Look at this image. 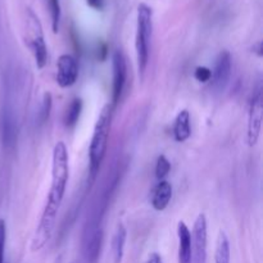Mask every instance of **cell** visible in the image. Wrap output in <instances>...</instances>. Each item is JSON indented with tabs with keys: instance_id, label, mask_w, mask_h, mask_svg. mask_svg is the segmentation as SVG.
<instances>
[{
	"instance_id": "3957f363",
	"label": "cell",
	"mask_w": 263,
	"mask_h": 263,
	"mask_svg": "<svg viewBox=\"0 0 263 263\" xmlns=\"http://www.w3.org/2000/svg\"><path fill=\"white\" fill-rule=\"evenodd\" d=\"M153 33V10L145 3H141L138 7V17H136V61H138V71L140 79H144L145 69L149 62V51H151V40Z\"/></svg>"
},
{
	"instance_id": "ffe728a7",
	"label": "cell",
	"mask_w": 263,
	"mask_h": 263,
	"mask_svg": "<svg viewBox=\"0 0 263 263\" xmlns=\"http://www.w3.org/2000/svg\"><path fill=\"white\" fill-rule=\"evenodd\" d=\"M171 171V163H170L168 159L166 158V156H159L158 159H157V164H156V176L157 179L163 180L167 175L170 174Z\"/></svg>"
},
{
	"instance_id": "7402d4cb",
	"label": "cell",
	"mask_w": 263,
	"mask_h": 263,
	"mask_svg": "<svg viewBox=\"0 0 263 263\" xmlns=\"http://www.w3.org/2000/svg\"><path fill=\"white\" fill-rule=\"evenodd\" d=\"M194 77L197 81L205 84V82L211 81V77H212V71H211L208 67H202V66L197 67V68H195V72H194Z\"/></svg>"
},
{
	"instance_id": "7a4b0ae2",
	"label": "cell",
	"mask_w": 263,
	"mask_h": 263,
	"mask_svg": "<svg viewBox=\"0 0 263 263\" xmlns=\"http://www.w3.org/2000/svg\"><path fill=\"white\" fill-rule=\"evenodd\" d=\"M113 107L112 104L104 105L98 117L94 127L91 143L89 148V161H90V177L95 180L100 171V166L103 163L105 153L108 148V139H109L110 126H112Z\"/></svg>"
},
{
	"instance_id": "277c9868",
	"label": "cell",
	"mask_w": 263,
	"mask_h": 263,
	"mask_svg": "<svg viewBox=\"0 0 263 263\" xmlns=\"http://www.w3.org/2000/svg\"><path fill=\"white\" fill-rule=\"evenodd\" d=\"M27 44L35 58L36 67L43 69L48 62V48L44 39L43 27L37 15L32 9H27Z\"/></svg>"
},
{
	"instance_id": "e0dca14e",
	"label": "cell",
	"mask_w": 263,
	"mask_h": 263,
	"mask_svg": "<svg viewBox=\"0 0 263 263\" xmlns=\"http://www.w3.org/2000/svg\"><path fill=\"white\" fill-rule=\"evenodd\" d=\"M81 110L82 100L80 98H74L71 104H69V107L67 108L66 115H64V125H66V127L72 128L77 125L80 116H81Z\"/></svg>"
},
{
	"instance_id": "44dd1931",
	"label": "cell",
	"mask_w": 263,
	"mask_h": 263,
	"mask_svg": "<svg viewBox=\"0 0 263 263\" xmlns=\"http://www.w3.org/2000/svg\"><path fill=\"white\" fill-rule=\"evenodd\" d=\"M5 243H7V225L3 218H0V263H4Z\"/></svg>"
},
{
	"instance_id": "603a6c76",
	"label": "cell",
	"mask_w": 263,
	"mask_h": 263,
	"mask_svg": "<svg viewBox=\"0 0 263 263\" xmlns=\"http://www.w3.org/2000/svg\"><path fill=\"white\" fill-rule=\"evenodd\" d=\"M87 2V5L91 8H94V9L99 10L103 8V4H104V0H86Z\"/></svg>"
},
{
	"instance_id": "30bf717a",
	"label": "cell",
	"mask_w": 263,
	"mask_h": 263,
	"mask_svg": "<svg viewBox=\"0 0 263 263\" xmlns=\"http://www.w3.org/2000/svg\"><path fill=\"white\" fill-rule=\"evenodd\" d=\"M231 76V54L228 50H222L216 58L215 68L212 71V81L213 87L217 91H222L228 86L229 80Z\"/></svg>"
},
{
	"instance_id": "ac0fdd59",
	"label": "cell",
	"mask_w": 263,
	"mask_h": 263,
	"mask_svg": "<svg viewBox=\"0 0 263 263\" xmlns=\"http://www.w3.org/2000/svg\"><path fill=\"white\" fill-rule=\"evenodd\" d=\"M49 3V10H50V18H51V30L54 33H58L59 31V23H61V15L62 9L59 0H48Z\"/></svg>"
},
{
	"instance_id": "8fae6325",
	"label": "cell",
	"mask_w": 263,
	"mask_h": 263,
	"mask_svg": "<svg viewBox=\"0 0 263 263\" xmlns=\"http://www.w3.org/2000/svg\"><path fill=\"white\" fill-rule=\"evenodd\" d=\"M179 235V263H192L193 259V240L192 233L184 221L177 225Z\"/></svg>"
},
{
	"instance_id": "cb8c5ba5",
	"label": "cell",
	"mask_w": 263,
	"mask_h": 263,
	"mask_svg": "<svg viewBox=\"0 0 263 263\" xmlns=\"http://www.w3.org/2000/svg\"><path fill=\"white\" fill-rule=\"evenodd\" d=\"M146 263H163V261H162V257L159 256L158 253H153L151 257H149L148 262Z\"/></svg>"
},
{
	"instance_id": "6da1fadb",
	"label": "cell",
	"mask_w": 263,
	"mask_h": 263,
	"mask_svg": "<svg viewBox=\"0 0 263 263\" xmlns=\"http://www.w3.org/2000/svg\"><path fill=\"white\" fill-rule=\"evenodd\" d=\"M69 176V158L68 151L64 141H58L54 145L51 157V185L49 190L46 207L59 211L64 194H66L67 182Z\"/></svg>"
},
{
	"instance_id": "8992f818",
	"label": "cell",
	"mask_w": 263,
	"mask_h": 263,
	"mask_svg": "<svg viewBox=\"0 0 263 263\" xmlns=\"http://www.w3.org/2000/svg\"><path fill=\"white\" fill-rule=\"evenodd\" d=\"M262 117H263V104H262V90L261 86L254 91L252 97L251 105H249V116H248V144L251 146H254L259 139L262 126Z\"/></svg>"
},
{
	"instance_id": "ba28073f",
	"label": "cell",
	"mask_w": 263,
	"mask_h": 263,
	"mask_svg": "<svg viewBox=\"0 0 263 263\" xmlns=\"http://www.w3.org/2000/svg\"><path fill=\"white\" fill-rule=\"evenodd\" d=\"M112 68H113V92H112V107L115 108L122 97L123 89L127 79V64L126 58L122 51L116 50L112 57Z\"/></svg>"
},
{
	"instance_id": "9a60e30c",
	"label": "cell",
	"mask_w": 263,
	"mask_h": 263,
	"mask_svg": "<svg viewBox=\"0 0 263 263\" xmlns=\"http://www.w3.org/2000/svg\"><path fill=\"white\" fill-rule=\"evenodd\" d=\"M215 263H231L230 241L223 231H220L216 243Z\"/></svg>"
},
{
	"instance_id": "9c48e42d",
	"label": "cell",
	"mask_w": 263,
	"mask_h": 263,
	"mask_svg": "<svg viewBox=\"0 0 263 263\" xmlns=\"http://www.w3.org/2000/svg\"><path fill=\"white\" fill-rule=\"evenodd\" d=\"M79 77V63L69 54H62L57 63V84L62 89L71 87L76 84Z\"/></svg>"
},
{
	"instance_id": "5bb4252c",
	"label": "cell",
	"mask_w": 263,
	"mask_h": 263,
	"mask_svg": "<svg viewBox=\"0 0 263 263\" xmlns=\"http://www.w3.org/2000/svg\"><path fill=\"white\" fill-rule=\"evenodd\" d=\"M126 238H127V231H126V228L123 226V223H118L112 238L113 263L122 262L123 253H125Z\"/></svg>"
},
{
	"instance_id": "5b68a950",
	"label": "cell",
	"mask_w": 263,
	"mask_h": 263,
	"mask_svg": "<svg viewBox=\"0 0 263 263\" xmlns=\"http://www.w3.org/2000/svg\"><path fill=\"white\" fill-rule=\"evenodd\" d=\"M58 211L53 210V208L45 207L41 215L40 222H39L37 229L35 231L32 241H31V251L37 252L45 247V244L50 240L51 235H53L54 228H55V220Z\"/></svg>"
},
{
	"instance_id": "2e32d148",
	"label": "cell",
	"mask_w": 263,
	"mask_h": 263,
	"mask_svg": "<svg viewBox=\"0 0 263 263\" xmlns=\"http://www.w3.org/2000/svg\"><path fill=\"white\" fill-rule=\"evenodd\" d=\"M15 139H17L15 118L9 112H5L3 120V141L5 145H14Z\"/></svg>"
},
{
	"instance_id": "4fadbf2b",
	"label": "cell",
	"mask_w": 263,
	"mask_h": 263,
	"mask_svg": "<svg viewBox=\"0 0 263 263\" xmlns=\"http://www.w3.org/2000/svg\"><path fill=\"white\" fill-rule=\"evenodd\" d=\"M192 135L190 127V113L186 109H182L176 116L174 125V138L177 143H184Z\"/></svg>"
},
{
	"instance_id": "7c38bea8",
	"label": "cell",
	"mask_w": 263,
	"mask_h": 263,
	"mask_svg": "<svg viewBox=\"0 0 263 263\" xmlns=\"http://www.w3.org/2000/svg\"><path fill=\"white\" fill-rule=\"evenodd\" d=\"M172 198V185L166 180H161L154 187L153 198H152V205L156 211H164L170 204Z\"/></svg>"
},
{
	"instance_id": "52a82bcc",
	"label": "cell",
	"mask_w": 263,
	"mask_h": 263,
	"mask_svg": "<svg viewBox=\"0 0 263 263\" xmlns=\"http://www.w3.org/2000/svg\"><path fill=\"white\" fill-rule=\"evenodd\" d=\"M193 259L192 263L207 262V218L204 213H199L193 229Z\"/></svg>"
},
{
	"instance_id": "d6986e66",
	"label": "cell",
	"mask_w": 263,
	"mask_h": 263,
	"mask_svg": "<svg viewBox=\"0 0 263 263\" xmlns=\"http://www.w3.org/2000/svg\"><path fill=\"white\" fill-rule=\"evenodd\" d=\"M51 104H53V99H51L50 92L46 91L43 97V103H41L40 113H39V122L43 125L46 121L49 120V116H50L51 110Z\"/></svg>"
}]
</instances>
